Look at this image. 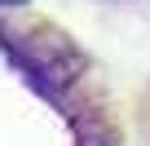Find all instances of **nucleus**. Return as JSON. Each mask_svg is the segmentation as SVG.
Instances as JSON below:
<instances>
[{
	"instance_id": "f257e3e1",
	"label": "nucleus",
	"mask_w": 150,
	"mask_h": 146,
	"mask_svg": "<svg viewBox=\"0 0 150 146\" xmlns=\"http://www.w3.org/2000/svg\"><path fill=\"white\" fill-rule=\"evenodd\" d=\"M0 5H27V0H0Z\"/></svg>"
}]
</instances>
